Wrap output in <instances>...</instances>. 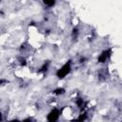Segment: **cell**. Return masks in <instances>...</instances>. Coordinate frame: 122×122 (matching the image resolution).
Wrapping results in <instances>:
<instances>
[{"label":"cell","instance_id":"obj_1","mask_svg":"<svg viewBox=\"0 0 122 122\" xmlns=\"http://www.w3.org/2000/svg\"><path fill=\"white\" fill-rule=\"evenodd\" d=\"M71 71V61L69 60L67 61L62 67H60L56 72H55V75L58 79H64Z\"/></svg>","mask_w":122,"mask_h":122},{"label":"cell","instance_id":"obj_2","mask_svg":"<svg viewBox=\"0 0 122 122\" xmlns=\"http://www.w3.org/2000/svg\"><path fill=\"white\" fill-rule=\"evenodd\" d=\"M60 116V111L57 108L51 110L47 115V122H57Z\"/></svg>","mask_w":122,"mask_h":122},{"label":"cell","instance_id":"obj_3","mask_svg":"<svg viewBox=\"0 0 122 122\" xmlns=\"http://www.w3.org/2000/svg\"><path fill=\"white\" fill-rule=\"evenodd\" d=\"M112 55V51L110 49H107L105 51H103L97 57V61L98 63H105Z\"/></svg>","mask_w":122,"mask_h":122},{"label":"cell","instance_id":"obj_4","mask_svg":"<svg viewBox=\"0 0 122 122\" xmlns=\"http://www.w3.org/2000/svg\"><path fill=\"white\" fill-rule=\"evenodd\" d=\"M87 118H88V113L86 112H82L74 121L75 122H85L87 120Z\"/></svg>","mask_w":122,"mask_h":122},{"label":"cell","instance_id":"obj_5","mask_svg":"<svg viewBox=\"0 0 122 122\" xmlns=\"http://www.w3.org/2000/svg\"><path fill=\"white\" fill-rule=\"evenodd\" d=\"M52 93L54 95H62V94L65 93V89H63V88H57V89H55V90L52 91Z\"/></svg>","mask_w":122,"mask_h":122},{"label":"cell","instance_id":"obj_6","mask_svg":"<svg viewBox=\"0 0 122 122\" xmlns=\"http://www.w3.org/2000/svg\"><path fill=\"white\" fill-rule=\"evenodd\" d=\"M49 65H50V62H49V61L45 62V63L41 66V68H40L39 71H40V72H46V71L49 70Z\"/></svg>","mask_w":122,"mask_h":122},{"label":"cell","instance_id":"obj_7","mask_svg":"<svg viewBox=\"0 0 122 122\" xmlns=\"http://www.w3.org/2000/svg\"><path fill=\"white\" fill-rule=\"evenodd\" d=\"M78 34H79V30H78V28L74 27V28L72 29V31H71V36H72V38H77Z\"/></svg>","mask_w":122,"mask_h":122},{"label":"cell","instance_id":"obj_8","mask_svg":"<svg viewBox=\"0 0 122 122\" xmlns=\"http://www.w3.org/2000/svg\"><path fill=\"white\" fill-rule=\"evenodd\" d=\"M43 4L45 6H48V7H53L55 5V1H43Z\"/></svg>","mask_w":122,"mask_h":122},{"label":"cell","instance_id":"obj_9","mask_svg":"<svg viewBox=\"0 0 122 122\" xmlns=\"http://www.w3.org/2000/svg\"><path fill=\"white\" fill-rule=\"evenodd\" d=\"M19 62H20L21 66H26V64H27L26 59H25V58H23V57H20V58H19Z\"/></svg>","mask_w":122,"mask_h":122},{"label":"cell","instance_id":"obj_10","mask_svg":"<svg viewBox=\"0 0 122 122\" xmlns=\"http://www.w3.org/2000/svg\"><path fill=\"white\" fill-rule=\"evenodd\" d=\"M21 122H33V120H32L31 117H26V118H24Z\"/></svg>","mask_w":122,"mask_h":122},{"label":"cell","instance_id":"obj_11","mask_svg":"<svg viewBox=\"0 0 122 122\" xmlns=\"http://www.w3.org/2000/svg\"><path fill=\"white\" fill-rule=\"evenodd\" d=\"M7 122H21V121L19 119H17V118H13V119H10V120H9Z\"/></svg>","mask_w":122,"mask_h":122}]
</instances>
